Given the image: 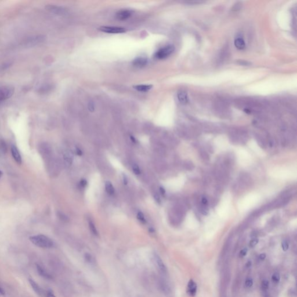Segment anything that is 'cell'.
Returning a JSON list of instances; mask_svg holds the SVG:
<instances>
[{
  "mask_svg": "<svg viewBox=\"0 0 297 297\" xmlns=\"http://www.w3.org/2000/svg\"><path fill=\"white\" fill-rule=\"evenodd\" d=\"M29 239L37 247L43 248H50L54 246V241L50 237L43 235L32 236Z\"/></svg>",
  "mask_w": 297,
  "mask_h": 297,
  "instance_id": "1",
  "label": "cell"
},
{
  "mask_svg": "<svg viewBox=\"0 0 297 297\" xmlns=\"http://www.w3.org/2000/svg\"><path fill=\"white\" fill-rule=\"evenodd\" d=\"M175 48L172 45H168L157 50L155 54V58L158 59H164L168 57L173 53Z\"/></svg>",
  "mask_w": 297,
  "mask_h": 297,
  "instance_id": "2",
  "label": "cell"
},
{
  "mask_svg": "<svg viewBox=\"0 0 297 297\" xmlns=\"http://www.w3.org/2000/svg\"><path fill=\"white\" fill-rule=\"evenodd\" d=\"M45 37L42 35H38L35 36L29 37L26 39L24 42L23 45L26 46H33L37 45L40 43H43L45 40Z\"/></svg>",
  "mask_w": 297,
  "mask_h": 297,
  "instance_id": "3",
  "label": "cell"
},
{
  "mask_svg": "<svg viewBox=\"0 0 297 297\" xmlns=\"http://www.w3.org/2000/svg\"><path fill=\"white\" fill-rule=\"evenodd\" d=\"M14 88L10 86H3L0 87V102H3L13 95Z\"/></svg>",
  "mask_w": 297,
  "mask_h": 297,
  "instance_id": "4",
  "label": "cell"
},
{
  "mask_svg": "<svg viewBox=\"0 0 297 297\" xmlns=\"http://www.w3.org/2000/svg\"><path fill=\"white\" fill-rule=\"evenodd\" d=\"M100 31L109 34H121L126 31L125 28L116 26H102L99 27Z\"/></svg>",
  "mask_w": 297,
  "mask_h": 297,
  "instance_id": "5",
  "label": "cell"
},
{
  "mask_svg": "<svg viewBox=\"0 0 297 297\" xmlns=\"http://www.w3.org/2000/svg\"><path fill=\"white\" fill-rule=\"evenodd\" d=\"M154 261L160 272H161L162 273L166 274L167 269L166 265L162 261V259L161 258L160 256L156 253H155L154 254Z\"/></svg>",
  "mask_w": 297,
  "mask_h": 297,
  "instance_id": "6",
  "label": "cell"
},
{
  "mask_svg": "<svg viewBox=\"0 0 297 297\" xmlns=\"http://www.w3.org/2000/svg\"><path fill=\"white\" fill-rule=\"evenodd\" d=\"M11 151L12 157L13 158L14 160L17 162V164L20 165L22 162V159L21 157V154L20 153L18 149V147L15 145H12L11 149Z\"/></svg>",
  "mask_w": 297,
  "mask_h": 297,
  "instance_id": "7",
  "label": "cell"
},
{
  "mask_svg": "<svg viewBox=\"0 0 297 297\" xmlns=\"http://www.w3.org/2000/svg\"><path fill=\"white\" fill-rule=\"evenodd\" d=\"M197 293V284L193 280H190L188 284L187 293L190 297H194Z\"/></svg>",
  "mask_w": 297,
  "mask_h": 297,
  "instance_id": "8",
  "label": "cell"
},
{
  "mask_svg": "<svg viewBox=\"0 0 297 297\" xmlns=\"http://www.w3.org/2000/svg\"><path fill=\"white\" fill-rule=\"evenodd\" d=\"M46 10L56 15H62L65 13V9L61 7L55 5H47L45 7Z\"/></svg>",
  "mask_w": 297,
  "mask_h": 297,
  "instance_id": "9",
  "label": "cell"
},
{
  "mask_svg": "<svg viewBox=\"0 0 297 297\" xmlns=\"http://www.w3.org/2000/svg\"><path fill=\"white\" fill-rule=\"evenodd\" d=\"M132 13V12L130 10H128V9L121 10L116 13V17L118 19L120 20H125L128 19L129 18H130Z\"/></svg>",
  "mask_w": 297,
  "mask_h": 297,
  "instance_id": "10",
  "label": "cell"
},
{
  "mask_svg": "<svg viewBox=\"0 0 297 297\" xmlns=\"http://www.w3.org/2000/svg\"><path fill=\"white\" fill-rule=\"evenodd\" d=\"M147 63H148V59L144 57H138V58H136L132 62L133 66L138 68L143 67L146 66Z\"/></svg>",
  "mask_w": 297,
  "mask_h": 297,
  "instance_id": "11",
  "label": "cell"
},
{
  "mask_svg": "<svg viewBox=\"0 0 297 297\" xmlns=\"http://www.w3.org/2000/svg\"><path fill=\"white\" fill-rule=\"evenodd\" d=\"M36 267H37V270L39 274L41 277L45 278H47V279H50L52 277H51L50 274L47 272V271L43 268V266L37 264L36 265Z\"/></svg>",
  "mask_w": 297,
  "mask_h": 297,
  "instance_id": "12",
  "label": "cell"
},
{
  "mask_svg": "<svg viewBox=\"0 0 297 297\" xmlns=\"http://www.w3.org/2000/svg\"><path fill=\"white\" fill-rule=\"evenodd\" d=\"M178 99L182 104H186L188 102V94L184 91H181L178 93Z\"/></svg>",
  "mask_w": 297,
  "mask_h": 297,
  "instance_id": "13",
  "label": "cell"
},
{
  "mask_svg": "<svg viewBox=\"0 0 297 297\" xmlns=\"http://www.w3.org/2000/svg\"><path fill=\"white\" fill-rule=\"evenodd\" d=\"M64 162L66 166H70L73 162V153H72L69 151H66L63 154Z\"/></svg>",
  "mask_w": 297,
  "mask_h": 297,
  "instance_id": "14",
  "label": "cell"
},
{
  "mask_svg": "<svg viewBox=\"0 0 297 297\" xmlns=\"http://www.w3.org/2000/svg\"><path fill=\"white\" fill-rule=\"evenodd\" d=\"M152 87L153 86L151 85H135L134 87V88L136 90L138 91L139 92H142V93L148 92L152 88Z\"/></svg>",
  "mask_w": 297,
  "mask_h": 297,
  "instance_id": "15",
  "label": "cell"
},
{
  "mask_svg": "<svg viewBox=\"0 0 297 297\" xmlns=\"http://www.w3.org/2000/svg\"><path fill=\"white\" fill-rule=\"evenodd\" d=\"M29 283H30V285H31L32 289H34V291L36 293L38 294L39 295H40L42 293H41L42 291H41V289L40 287L39 286V284H38L36 282H35L33 279L30 278L29 280Z\"/></svg>",
  "mask_w": 297,
  "mask_h": 297,
  "instance_id": "16",
  "label": "cell"
},
{
  "mask_svg": "<svg viewBox=\"0 0 297 297\" xmlns=\"http://www.w3.org/2000/svg\"><path fill=\"white\" fill-rule=\"evenodd\" d=\"M235 45L238 50H242L246 47L245 42L244 40L241 38H237L236 39L235 41Z\"/></svg>",
  "mask_w": 297,
  "mask_h": 297,
  "instance_id": "17",
  "label": "cell"
},
{
  "mask_svg": "<svg viewBox=\"0 0 297 297\" xmlns=\"http://www.w3.org/2000/svg\"><path fill=\"white\" fill-rule=\"evenodd\" d=\"M106 190L109 194H113L114 193V188L110 182L107 181L105 183Z\"/></svg>",
  "mask_w": 297,
  "mask_h": 297,
  "instance_id": "18",
  "label": "cell"
},
{
  "mask_svg": "<svg viewBox=\"0 0 297 297\" xmlns=\"http://www.w3.org/2000/svg\"><path fill=\"white\" fill-rule=\"evenodd\" d=\"M89 226L90 228V230L93 232V234L95 235L98 236V233L97 231V228L95 227V225L94 223L91 220L89 221Z\"/></svg>",
  "mask_w": 297,
  "mask_h": 297,
  "instance_id": "19",
  "label": "cell"
},
{
  "mask_svg": "<svg viewBox=\"0 0 297 297\" xmlns=\"http://www.w3.org/2000/svg\"><path fill=\"white\" fill-rule=\"evenodd\" d=\"M7 151V145L5 142V141L3 140L0 141V152L1 153H5L6 151Z\"/></svg>",
  "mask_w": 297,
  "mask_h": 297,
  "instance_id": "20",
  "label": "cell"
},
{
  "mask_svg": "<svg viewBox=\"0 0 297 297\" xmlns=\"http://www.w3.org/2000/svg\"><path fill=\"white\" fill-rule=\"evenodd\" d=\"M272 282H273L275 284L278 283V282H280V274H278V273H274V274L272 275Z\"/></svg>",
  "mask_w": 297,
  "mask_h": 297,
  "instance_id": "21",
  "label": "cell"
},
{
  "mask_svg": "<svg viewBox=\"0 0 297 297\" xmlns=\"http://www.w3.org/2000/svg\"><path fill=\"white\" fill-rule=\"evenodd\" d=\"M253 285V280L251 278H248L245 282V286L247 288H250Z\"/></svg>",
  "mask_w": 297,
  "mask_h": 297,
  "instance_id": "22",
  "label": "cell"
},
{
  "mask_svg": "<svg viewBox=\"0 0 297 297\" xmlns=\"http://www.w3.org/2000/svg\"><path fill=\"white\" fill-rule=\"evenodd\" d=\"M132 169H133V171L135 173L136 175H139L141 174V170H140V168H139V166H138L137 164H133L132 166Z\"/></svg>",
  "mask_w": 297,
  "mask_h": 297,
  "instance_id": "23",
  "label": "cell"
},
{
  "mask_svg": "<svg viewBox=\"0 0 297 297\" xmlns=\"http://www.w3.org/2000/svg\"><path fill=\"white\" fill-rule=\"evenodd\" d=\"M282 249L284 251H286L289 249V243L287 242V240H283L282 241Z\"/></svg>",
  "mask_w": 297,
  "mask_h": 297,
  "instance_id": "24",
  "label": "cell"
},
{
  "mask_svg": "<svg viewBox=\"0 0 297 297\" xmlns=\"http://www.w3.org/2000/svg\"><path fill=\"white\" fill-rule=\"evenodd\" d=\"M137 218H138V219L141 222H142V223H145V222H146V220H145V216H144V215H143V214L142 212H138V215H137Z\"/></svg>",
  "mask_w": 297,
  "mask_h": 297,
  "instance_id": "25",
  "label": "cell"
},
{
  "mask_svg": "<svg viewBox=\"0 0 297 297\" xmlns=\"http://www.w3.org/2000/svg\"><path fill=\"white\" fill-rule=\"evenodd\" d=\"M85 259H86V261H87L88 263H93L94 262V259L93 258V257L91 256V255L88 254V253L85 254Z\"/></svg>",
  "mask_w": 297,
  "mask_h": 297,
  "instance_id": "26",
  "label": "cell"
},
{
  "mask_svg": "<svg viewBox=\"0 0 297 297\" xmlns=\"http://www.w3.org/2000/svg\"><path fill=\"white\" fill-rule=\"evenodd\" d=\"M261 287H262V289L263 290H266V289H268L269 282L267 280H263V282H262Z\"/></svg>",
  "mask_w": 297,
  "mask_h": 297,
  "instance_id": "27",
  "label": "cell"
},
{
  "mask_svg": "<svg viewBox=\"0 0 297 297\" xmlns=\"http://www.w3.org/2000/svg\"><path fill=\"white\" fill-rule=\"evenodd\" d=\"M258 239H254L251 240V241H250L249 246L250 247H254L258 244Z\"/></svg>",
  "mask_w": 297,
  "mask_h": 297,
  "instance_id": "28",
  "label": "cell"
},
{
  "mask_svg": "<svg viewBox=\"0 0 297 297\" xmlns=\"http://www.w3.org/2000/svg\"><path fill=\"white\" fill-rule=\"evenodd\" d=\"M247 253V248H244V249H243L242 250H241V251L240 252V257L241 258H243V257H244Z\"/></svg>",
  "mask_w": 297,
  "mask_h": 297,
  "instance_id": "29",
  "label": "cell"
},
{
  "mask_svg": "<svg viewBox=\"0 0 297 297\" xmlns=\"http://www.w3.org/2000/svg\"><path fill=\"white\" fill-rule=\"evenodd\" d=\"M88 108L89 110L91 111V112H93L95 110V107H94V104L92 102H89V103L88 106Z\"/></svg>",
  "mask_w": 297,
  "mask_h": 297,
  "instance_id": "30",
  "label": "cell"
},
{
  "mask_svg": "<svg viewBox=\"0 0 297 297\" xmlns=\"http://www.w3.org/2000/svg\"><path fill=\"white\" fill-rule=\"evenodd\" d=\"M266 255L265 254H261L259 255V259L261 261H263L266 258Z\"/></svg>",
  "mask_w": 297,
  "mask_h": 297,
  "instance_id": "31",
  "label": "cell"
},
{
  "mask_svg": "<svg viewBox=\"0 0 297 297\" xmlns=\"http://www.w3.org/2000/svg\"><path fill=\"white\" fill-rule=\"evenodd\" d=\"M87 182L85 179H82L80 181V185L82 187H85V186L87 185Z\"/></svg>",
  "mask_w": 297,
  "mask_h": 297,
  "instance_id": "32",
  "label": "cell"
},
{
  "mask_svg": "<svg viewBox=\"0 0 297 297\" xmlns=\"http://www.w3.org/2000/svg\"><path fill=\"white\" fill-rule=\"evenodd\" d=\"M201 202H202L203 204L206 205L207 204V203H208V200L205 197H203L202 200H201Z\"/></svg>",
  "mask_w": 297,
  "mask_h": 297,
  "instance_id": "33",
  "label": "cell"
},
{
  "mask_svg": "<svg viewBox=\"0 0 297 297\" xmlns=\"http://www.w3.org/2000/svg\"><path fill=\"white\" fill-rule=\"evenodd\" d=\"M154 199H155V200H156L157 201V203H160V202H161V200H160V197H159V196H158V195H157V194H156V195L154 196Z\"/></svg>",
  "mask_w": 297,
  "mask_h": 297,
  "instance_id": "34",
  "label": "cell"
},
{
  "mask_svg": "<svg viewBox=\"0 0 297 297\" xmlns=\"http://www.w3.org/2000/svg\"><path fill=\"white\" fill-rule=\"evenodd\" d=\"M76 153H77V154H78V156H81L82 154V151H81L79 148H78V147L76 148Z\"/></svg>",
  "mask_w": 297,
  "mask_h": 297,
  "instance_id": "35",
  "label": "cell"
},
{
  "mask_svg": "<svg viewBox=\"0 0 297 297\" xmlns=\"http://www.w3.org/2000/svg\"><path fill=\"white\" fill-rule=\"evenodd\" d=\"M47 297H56L54 294L52 293L51 291H49L47 293Z\"/></svg>",
  "mask_w": 297,
  "mask_h": 297,
  "instance_id": "36",
  "label": "cell"
},
{
  "mask_svg": "<svg viewBox=\"0 0 297 297\" xmlns=\"http://www.w3.org/2000/svg\"><path fill=\"white\" fill-rule=\"evenodd\" d=\"M160 192L162 194V195H164L166 194V190L162 187L160 188Z\"/></svg>",
  "mask_w": 297,
  "mask_h": 297,
  "instance_id": "37",
  "label": "cell"
},
{
  "mask_svg": "<svg viewBox=\"0 0 297 297\" xmlns=\"http://www.w3.org/2000/svg\"><path fill=\"white\" fill-rule=\"evenodd\" d=\"M123 179H124V181H123L124 183V184H125V185H126V184L127 183V182H128L127 179V177H126V176H125L124 175Z\"/></svg>",
  "mask_w": 297,
  "mask_h": 297,
  "instance_id": "38",
  "label": "cell"
},
{
  "mask_svg": "<svg viewBox=\"0 0 297 297\" xmlns=\"http://www.w3.org/2000/svg\"><path fill=\"white\" fill-rule=\"evenodd\" d=\"M130 138H131V141L133 142L136 143V139H135V138H134L133 136H130Z\"/></svg>",
  "mask_w": 297,
  "mask_h": 297,
  "instance_id": "39",
  "label": "cell"
},
{
  "mask_svg": "<svg viewBox=\"0 0 297 297\" xmlns=\"http://www.w3.org/2000/svg\"><path fill=\"white\" fill-rule=\"evenodd\" d=\"M0 294H2V295H4V290L2 289L1 287H0Z\"/></svg>",
  "mask_w": 297,
  "mask_h": 297,
  "instance_id": "40",
  "label": "cell"
},
{
  "mask_svg": "<svg viewBox=\"0 0 297 297\" xmlns=\"http://www.w3.org/2000/svg\"><path fill=\"white\" fill-rule=\"evenodd\" d=\"M2 175H3V172H2V171L0 170V178L2 177Z\"/></svg>",
  "mask_w": 297,
  "mask_h": 297,
  "instance_id": "41",
  "label": "cell"
},
{
  "mask_svg": "<svg viewBox=\"0 0 297 297\" xmlns=\"http://www.w3.org/2000/svg\"><path fill=\"white\" fill-rule=\"evenodd\" d=\"M1 103H2V102H0V104H1Z\"/></svg>",
  "mask_w": 297,
  "mask_h": 297,
  "instance_id": "42",
  "label": "cell"
}]
</instances>
